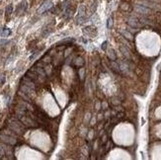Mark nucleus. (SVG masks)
I'll return each mask as SVG.
<instances>
[{"label":"nucleus","mask_w":161,"mask_h":160,"mask_svg":"<svg viewBox=\"0 0 161 160\" xmlns=\"http://www.w3.org/2000/svg\"><path fill=\"white\" fill-rule=\"evenodd\" d=\"M121 51H122V53L127 57V58H129V50L127 49V48H125V46H121Z\"/></svg>","instance_id":"nucleus-16"},{"label":"nucleus","mask_w":161,"mask_h":160,"mask_svg":"<svg viewBox=\"0 0 161 160\" xmlns=\"http://www.w3.org/2000/svg\"><path fill=\"white\" fill-rule=\"evenodd\" d=\"M10 34H11V31H10L9 29H4L3 32L1 33V36H2V37H8Z\"/></svg>","instance_id":"nucleus-17"},{"label":"nucleus","mask_w":161,"mask_h":160,"mask_svg":"<svg viewBox=\"0 0 161 160\" xmlns=\"http://www.w3.org/2000/svg\"><path fill=\"white\" fill-rule=\"evenodd\" d=\"M8 43H9V41H7V40H5V39H3V40L0 41V45H5L6 44H8Z\"/></svg>","instance_id":"nucleus-23"},{"label":"nucleus","mask_w":161,"mask_h":160,"mask_svg":"<svg viewBox=\"0 0 161 160\" xmlns=\"http://www.w3.org/2000/svg\"><path fill=\"white\" fill-rule=\"evenodd\" d=\"M128 24L130 27H132V28H139V27H141V23L136 18H129V21H128Z\"/></svg>","instance_id":"nucleus-8"},{"label":"nucleus","mask_w":161,"mask_h":160,"mask_svg":"<svg viewBox=\"0 0 161 160\" xmlns=\"http://www.w3.org/2000/svg\"><path fill=\"white\" fill-rule=\"evenodd\" d=\"M3 153H4V150L2 149V147H0V155H2Z\"/></svg>","instance_id":"nucleus-26"},{"label":"nucleus","mask_w":161,"mask_h":160,"mask_svg":"<svg viewBox=\"0 0 161 160\" xmlns=\"http://www.w3.org/2000/svg\"><path fill=\"white\" fill-rule=\"evenodd\" d=\"M9 128H11L13 131L19 134V135L24 133V128L21 126V124L18 122H15V121H13V123H10V124H9Z\"/></svg>","instance_id":"nucleus-2"},{"label":"nucleus","mask_w":161,"mask_h":160,"mask_svg":"<svg viewBox=\"0 0 161 160\" xmlns=\"http://www.w3.org/2000/svg\"><path fill=\"white\" fill-rule=\"evenodd\" d=\"M27 8H28V2H27V0H22L19 4L17 5L16 13H17V14H20V13H22V12H25L27 10Z\"/></svg>","instance_id":"nucleus-6"},{"label":"nucleus","mask_w":161,"mask_h":160,"mask_svg":"<svg viewBox=\"0 0 161 160\" xmlns=\"http://www.w3.org/2000/svg\"><path fill=\"white\" fill-rule=\"evenodd\" d=\"M112 25H113V19L110 17L109 19H108V21H107V28H108V29H111V28H112Z\"/></svg>","instance_id":"nucleus-19"},{"label":"nucleus","mask_w":161,"mask_h":160,"mask_svg":"<svg viewBox=\"0 0 161 160\" xmlns=\"http://www.w3.org/2000/svg\"><path fill=\"white\" fill-rule=\"evenodd\" d=\"M76 17H85V6L80 5L78 8V14Z\"/></svg>","instance_id":"nucleus-11"},{"label":"nucleus","mask_w":161,"mask_h":160,"mask_svg":"<svg viewBox=\"0 0 161 160\" xmlns=\"http://www.w3.org/2000/svg\"><path fill=\"white\" fill-rule=\"evenodd\" d=\"M124 117V113H120V114H118V118H122Z\"/></svg>","instance_id":"nucleus-25"},{"label":"nucleus","mask_w":161,"mask_h":160,"mask_svg":"<svg viewBox=\"0 0 161 160\" xmlns=\"http://www.w3.org/2000/svg\"><path fill=\"white\" fill-rule=\"evenodd\" d=\"M69 6H70V1H69V0H64V1H62V2L60 3L59 8H60L61 11H64L65 9H67Z\"/></svg>","instance_id":"nucleus-10"},{"label":"nucleus","mask_w":161,"mask_h":160,"mask_svg":"<svg viewBox=\"0 0 161 160\" xmlns=\"http://www.w3.org/2000/svg\"><path fill=\"white\" fill-rule=\"evenodd\" d=\"M135 10L137 13L141 14V15H147V14L150 13V8L143 6V5H135Z\"/></svg>","instance_id":"nucleus-5"},{"label":"nucleus","mask_w":161,"mask_h":160,"mask_svg":"<svg viewBox=\"0 0 161 160\" xmlns=\"http://www.w3.org/2000/svg\"><path fill=\"white\" fill-rule=\"evenodd\" d=\"M84 73H85V69H84L83 67H81V68L79 69V76H80V79H83Z\"/></svg>","instance_id":"nucleus-20"},{"label":"nucleus","mask_w":161,"mask_h":160,"mask_svg":"<svg viewBox=\"0 0 161 160\" xmlns=\"http://www.w3.org/2000/svg\"><path fill=\"white\" fill-rule=\"evenodd\" d=\"M107 44H108L107 42H104L103 44H102V50H103V51H106V49H107Z\"/></svg>","instance_id":"nucleus-24"},{"label":"nucleus","mask_w":161,"mask_h":160,"mask_svg":"<svg viewBox=\"0 0 161 160\" xmlns=\"http://www.w3.org/2000/svg\"><path fill=\"white\" fill-rule=\"evenodd\" d=\"M121 8H122V10L127 11V10L129 9V4H128V3H122V5H121Z\"/></svg>","instance_id":"nucleus-21"},{"label":"nucleus","mask_w":161,"mask_h":160,"mask_svg":"<svg viewBox=\"0 0 161 160\" xmlns=\"http://www.w3.org/2000/svg\"><path fill=\"white\" fill-rule=\"evenodd\" d=\"M83 33L87 37H95L97 35V30L96 28H94L92 26H88V27H85L83 29Z\"/></svg>","instance_id":"nucleus-4"},{"label":"nucleus","mask_w":161,"mask_h":160,"mask_svg":"<svg viewBox=\"0 0 161 160\" xmlns=\"http://www.w3.org/2000/svg\"><path fill=\"white\" fill-rule=\"evenodd\" d=\"M0 139L2 141H4L5 143L11 144V145H13V144L16 143V139L14 138L13 136L8 135H6V134H0Z\"/></svg>","instance_id":"nucleus-3"},{"label":"nucleus","mask_w":161,"mask_h":160,"mask_svg":"<svg viewBox=\"0 0 161 160\" xmlns=\"http://www.w3.org/2000/svg\"><path fill=\"white\" fill-rule=\"evenodd\" d=\"M76 60H77V62H76V61H74V66H77V67H79V66H82V65L84 64V60L81 58H78Z\"/></svg>","instance_id":"nucleus-15"},{"label":"nucleus","mask_w":161,"mask_h":160,"mask_svg":"<svg viewBox=\"0 0 161 160\" xmlns=\"http://www.w3.org/2000/svg\"><path fill=\"white\" fill-rule=\"evenodd\" d=\"M96 8H97V3L95 2V3H93L92 5H91V12L92 13H94L95 12V10H96Z\"/></svg>","instance_id":"nucleus-22"},{"label":"nucleus","mask_w":161,"mask_h":160,"mask_svg":"<svg viewBox=\"0 0 161 160\" xmlns=\"http://www.w3.org/2000/svg\"><path fill=\"white\" fill-rule=\"evenodd\" d=\"M23 84L26 85V86H28V87H30V88H32V89H34V87H35L34 81H33L31 78H29L28 76L23 78Z\"/></svg>","instance_id":"nucleus-9"},{"label":"nucleus","mask_w":161,"mask_h":160,"mask_svg":"<svg viewBox=\"0 0 161 160\" xmlns=\"http://www.w3.org/2000/svg\"><path fill=\"white\" fill-rule=\"evenodd\" d=\"M21 121L24 123L26 126H28V127H36L37 125H36V123L33 121L31 118H28V117H22L21 118Z\"/></svg>","instance_id":"nucleus-7"},{"label":"nucleus","mask_w":161,"mask_h":160,"mask_svg":"<svg viewBox=\"0 0 161 160\" xmlns=\"http://www.w3.org/2000/svg\"><path fill=\"white\" fill-rule=\"evenodd\" d=\"M13 12V5L12 4H9L8 6L6 7V10H5V14H6L7 17H9Z\"/></svg>","instance_id":"nucleus-12"},{"label":"nucleus","mask_w":161,"mask_h":160,"mask_svg":"<svg viewBox=\"0 0 161 160\" xmlns=\"http://www.w3.org/2000/svg\"><path fill=\"white\" fill-rule=\"evenodd\" d=\"M52 7H53V3H52V0H45V1L43 2V4H42V5L40 6L39 9H38V13H39V14H42V13L50 10Z\"/></svg>","instance_id":"nucleus-1"},{"label":"nucleus","mask_w":161,"mask_h":160,"mask_svg":"<svg viewBox=\"0 0 161 160\" xmlns=\"http://www.w3.org/2000/svg\"><path fill=\"white\" fill-rule=\"evenodd\" d=\"M108 57L110 58V59H111V60H116V58H117L116 53L114 52V51H113L112 49H111V50L109 51V52H108Z\"/></svg>","instance_id":"nucleus-14"},{"label":"nucleus","mask_w":161,"mask_h":160,"mask_svg":"<svg viewBox=\"0 0 161 160\" xmlns=\"http://www.w3.org/2000/svg\"><path fill=\"white\" fill-rule=\"evenodd\" d=\"M122 35L125 37V38L129 39V40H132V34H131V33H129V31H122Z\"/></svg>","instance_id":"nucleus-13"},{"label":"nucleus","mask_w":161,"mask_h":160,"mask_svg":"<svg viewBox=\"0 0 161 160\" xmlns=\"http://www.w3.org/2000/svg\"><path fill=\"white\" fill-rule=\"evenodd\" d=\"M51 32H52V28H45V29H44V31H43V33H42V35L45 37L46 35H49Z\"/></svg>","instance_id":"nucleus-18"}]
</instances>
